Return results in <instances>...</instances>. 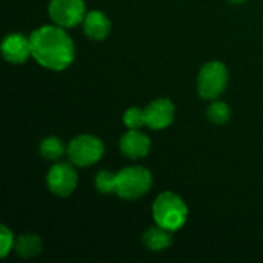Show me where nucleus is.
Here are the masks:
<instances>
[{
  "instance_id": "1",
  "label": "nucleus",
  "mask_w": 263,
  "mask_h": 263,
  "mask_svg": "<svg viewBox=\"0 0 263 263\" xmlns=\"http://www.w3.org/2000/svg\"><path fill=\"white\" fill-rule=\"evenodd\" d=\"M31 54L35 62L49 71L66 69L76 55L74 43L62 26L45 25L29 35Z\"/></svg>"
},
{
  "instance_id": "7",
  "label": "nucleus",
  "mask_w": 263,
  "mask_h": 263,
  "mask_svg": "<svg viewBox=\"0 0 263 263\" xmlns=\"http://www.w3.org/2000/svg\"><path fill=\"white\" fill-rule=\"evenodd\" d=\"M77 173L69 163H57L54 165L46 176V185L49 191L60 197H68L77 188Z\"/></svg>"
},
{
  "instance_id": "3",
  "label": "nucleus",
  "mask_w": 263,
  "mask_h": 263,
  "mask_svg": "<svg viewBox=\"0 0 263 263\" xmlns=\"http://www.w3.org/2000/svg\"><path fill=\"white\" fill-rule=\"evenodd\" d=\"M153 186V176L146 168L129 166L117 173L116 194L125 200H136L145 196Z\"/></svg>"
},
{
  "instance_id": "10",
  "label": "nucleus",
  "mask_w": 263,
  "mask_h": 263,
  "mask_svg": "<svg viewBox=\"0 0 263 263\" xmlns=\"http://www.w3.org/2000/svg\"><path fill=\"white\" fill-rule=\"evenodd\" d=\"M151 149V140L139 129H129L120 139V151L129 159H142Z\"/></svg>"
},
{
  "instance_id": "19",
  "label": "nucleus",
  "mask_w": 263,
  "mask_h": 263,
  "mask_svg": "<svg viewBox=\"0 0 263 263\" xmlns=\"http://www.w3.org/2000/svg\"><path fill=\"white\" fill-rule=\"evenodd\" d=\"M231 3H234V5H239V3H243V2H247V0H230Z\"/></svg>"
},
{
  "instance_id": "8",
  "label": "nucleus",
  "mask_w": 263,
  "mask_h": 263,
  "mask_svg": "<svg viewBox=\"0 0 263 263\" xmlns=\"http://www.w3.org/2000/svg\"><path fill=\"white\" fill-rule=\"evenodd\" d=\"M2 54L9 63H25L29 57H32L29 37H25L20 32H12L6 35L2 42Z\"/></svg>"
},
{
  "instance_id": "6",
  "label": "nucleus",
  "mask_w": 263,
  "mask_h": 263,
  "mask_svg": "<svg viewBox=\"0 0 263 263\" xmlns=\"http://www.w3.org/2000/svg\"><path fill=\"white\" fill-rule=\"evenodd\" d=\"M48 11L52 22L62 28H72L86 15L83 0H51Z\"/></svg>"
},
{
  "instance_id": "13",
  "label": "nucleus",
  "mask_w": 263,
  "mask_h": 263,
  "mask_svg": "<svg viewBox=\"0 0 263 263\" xmlns=\"http://www.w3.org/2000/svg\"><path fill=\"white\" fill-rule=\"evenodd\" d=\"M43 243L37 234H22L17 239L15 251L22 259H32L42 253Z\"/></svg>"
},
{
  "instance_id": "4",
  "label": "nucleus",
  "mask_w": 263,
  "mask_h": 263,
  "mask_svg": "<svg viewBox=\"0 0 263 263\" xmlns=\"http://www.w3.org/2000/svg\"><path fill=\"white\" fill-rule=\"evenodd\" d=\"M228 69L225 63L213 60L202 66L197 77V89L200 97L206 100H214L222 96L228 85Z\"/></svg>"
},
{
  "instance_id": "16",
  "label": "nucleus",
  "mask_w": 263,
  "mask_h": 263,
  "mask_svg": "<svg viewBox=\"0 0 263 263\" xmlns=\"http://www.w3.org/2000/svg\"><path fill=\"white\" fill-rule=\"evenodd\" d=\"M116 177L117 174L111 173V171H100L97 176H96V188L99 193L102 194H111V193H116Z\"/></svg>"
},
{
  "instance_id": "15",
  "label": "nucleus",
  "mask_w": 263,
  "mask_h": 263,
  "mask_svg": "<svg viewBox=\"0 0 263 263\" xmlns=\"http://www.w3.org/2000/svg\"><path fill=\"white\" fill-rule=\"evenodd\" d=\"M208 119L216 123V125H223L230 120L231 117V111H230V106L225 103V102H214L208 106Z\"/></svg>"
},
{
  "instance_id": "18",
  "label": "nucleus",
  "mask_w": 263,
  "mask_h": 263,
  "mask_svg": "<svg viewBox=\"0 0 263 263\" xmlns=\"http://www.w3.org/2000/svg\"><path fill=\"white\" fill-rule=\"evenodd\" d=\"M12 245H14V236H12V233L8 230L6 225H2V230H0V257L2 259H5L9 254Z\"/></svg>"
},
{
  "instance_id": "5",
  "label": "nucleus",
  "mask_w": 263,
  "mask_h": 263,
  "mask_svg": "<svg viewBox=\"0 0 263 263\" xmlns=\"http://www.w3.org/2000/svg\"><path fill=\"white\" fill-rule=\"evenodd\" d=\"M69 160L77 166H92L105 154V145L99 137L82 134L72 139L66 149Z\"/></svg>"
},
{
  "instance_id": "14",
  "label": "nucleus",
  "mask_w": 263,
  "mask_h": 263,
  "mask_svg": "<svg viewBox=\"0 0 263 263\" xmlns=\"http://www.w3.org/2000/svg\"><path fill=\"white\" fill-rule=\"evenodd\" d=\"M40 154L46 160H57L65 154V146L57 137H46L40 142Z\"/></svg>"
},
{
  "instance_id": "2",
  "label": "nucleus",
  "mask_w": 263,
  "mask_h": 263,
  "mask_svg": "<svg viewBox=\"0 0 263 263\" xmlns=\"http://www.w3.org/2000/svg\"><path fill=\"white\" fill-rule=\"evenodd\" d=\"M153 216L156 225L174 233L185 227L188 220V206L182 197L171 191H165L154 200Z\"/></svg>"
},
{
  "instance_id": "9",
  "label": "nucleus",
  "mask_w": 263,
  "mask_h": 263,
  "mask_svg": "<svg viewBox=\"0 0 263 263\" xmlns=\"http://www.w3.org/2000/svg\"><path fill=\"white\" fill-rule=\"evenodd\" d=\"M174 105L170 99H156L145 108L146 125L151 129H165L174 120Z\"/></svg>"
},
{
  "instance_id": "17",
  "label": "nucleus",
  "mask_w": 263,
  "mask_h": 263,
  "mask_svg": "<svg viewBox=\"0 0 263 263\" xmlns=\"http://www.w3.org/2000/svg\"><path fill=\"white\" fill-rule=\"evenodd\" d=\"M123 123L129 129H139L140 126L146 125L145 109H140V108H136V106L126 109V112L123 114Z\"/></svg>"
},
{
  "instance_id": "11",
  "label": "nucleus",
  "mask_w": 263,
  "mask_h": 263,
  "mask_svg": "<svg viewBox=\"0 0 263 263\" xmlns=\"http://www.w3.org/2000/svg\"><path fill=\"white\" fill-rule=\"evenodd\" d=\"M111 31V22L102 11H89L83 20V32L94 42L105 40Z\"/></svg>"
},
{
  "instance_id": "12",
  "label": "nucleus",
  "mask_w": 263,
  "mask_h": 263,
  "mask_svg": "<svg viewBox=\"0 0 263 263\" xmlns=\"http://www.w3.org/2000/svg\"><path fill=\"white\" fill-rule=\"evenodd\" d=\"M170 233L171 231H168L159 225L151 227L143 234V243L151 251H163V250L170 248L173 243V237Z\"/></svg>"
}]
</instances>
